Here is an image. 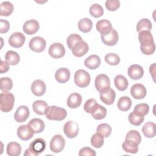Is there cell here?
Masks as SVG:
<instances>
[{"label":"cell","mask_w":156,"mask_h":156,"mask_svg":"<svg viewBox=\"0 0 156 156\" xmlns=\"http://www.w3.org/2000/svg\"><path fill=\"white\" fill-rule=\"evenodd\" d=\"M101 38L102 42L107 46H115L118 41L119 37L118 32L112 28L111 31L105 35H101Z\"/></svg>","instance_id":"cell-13"},{"label":"cell","mask_w":156,"mask_h":156,"mask_svg":"<svg viewBox=\"0 0 156 156\" xmlns=\"http://www.w3.org/2000/svg\"><path fill=\"white\" fill-rule=\"evenodd\" d=\"M125 140L131 141L139 145L141 141V136L138 131L135 130H131L127 133Z\"/></svg>","instance_id":"cell-40"},{"label":"cell","mask_w":156,"mask_h":156,"mask_svg":"<svg viewBox=\"0 0 156 156\" xmlns=\"http://www.w3.org/2000/svg\"><path fill=\"white\" fill-rule=\"evenodd\" d=\"M46 46V40L43 38L38 36L32 38L29 43V48L35 52H41L43 51Z\"/></svg>","instance_id":"cell-7"},{"label":"cell","mask_w":156,"mask_h":156,"mask_svg":"<svg viewBox=\"0 0 156 156\" xmlns=\"http://www.w3.org/2000/svg\"><path fill=\"white\" fill-rule=\"evenodd\" d=\"M90 114L94 119L96 120H101L106 116L107 110L104 106L97 103L92 108Z\"/></svg>","instance_id":"cell-22"},{"label":"cell","mask_w":156,"mask_h":156,"mask_svg":"<svg viewBox=\"0 0 156 156\" xmlns=\"http://www.w3.org/2000/svg\"><path fill=\"white\" fill-rule=\"evenodd\" d=\"M91 144L95 148L101 147L104 143V136L98 133H94L91 138Z\"/></svg>","instance_id":"cell-41"},{"label":"cell","mask_w":156,"mask_h":156,"mask_svg":"<svg viewBox=\"0 0 156 156\" xmlns=\"http://www.w3.org/2000/svg\"><path fill=\"white\" fill-rule=\"evenodd\" d=\"M149 110V107L148 104L145 103H141V104H138L135 106L133 112L139 115L144 116L148 113Z\"/></svg>","instance_id":"cell-43"},{"label":"cell","mask_w":156,"mask_h":156,"mask_svg":"<svg viewBox=\"0 0 156 156\" xmlns=\"http://www.w3.org/2000/svg\"><path fill=\"white\" fill-rule=\"evenodd\" d=\"M10 28V24L8 21L5 20H0V33L4 34L9 31Z\"/></svg>","instance_id":"cell-49"},{"label":"cell","mask_w":156,"mask_h":156,"mask_svg":"<svg viewBox=\"0 0 156 156\" xmlns=\"http://www.w3.org/2000/svg\"><path fill=\"white\" fill-rule=\"evenodd\" d=\"M152 23L147 18H143L140 20L136 24V30L139 33L143 30L150 31L152 29Z\"/></svg>","instance_id":"cell-36"},{"label":"cell","mask_w":156,"mask_h":156,"mask_svg":"<svg viewBox=\"0 0 156 156\" xmlns=\"http://www.w3.org/2000/svg\"><path fill=\"white\" fill-rule=\"evenodd\" d=\"M34 133V132L28 124L22 125L17 129L18 136L23 141H27L31 139Z\"/></svg>","instance_id":"cell-14"},{"label":"cell","mask_w":156,"mask_h":156,"mask_svg":"<svg viewBox=\"0 0 156 156\" xmlns=\"http://www.w3.org/2000/svg\"><path fill=\"white\" fill-rule=\"evenodd\" d=\"M96 27L101 35H105L109 33L113 28L110 21L105 19L98 21L96 23Z\"/></svg>","instance_id":"cell-23"},{"label":"cell","mask_w":156,"mask_h":156,"mask_svg":"<svg viewBox=\"0 0 156 156\" xmlns=\"http://www.w3.org/2000/svg\"><path fill=\"white\" fill-rule=\"evenodd\" d=\"M48 54L54 58H60L65 55V48L62 43H54L50 46Z\"/></svg>","instance_id":"cell-8"},{"label":"cell","mask_w":156,"mask_h":156,"mask_svg":"<svg viewBox=\"0 0 156 156\" xmlns=\"http://www.w3.org/2000/svg\"><path fill=\"white\" fill-rule=\"evenodd\" d=\"M13 5L9 1H4L0 5V15L8 16L13 12Z\"/></svg>","instance_id":"cell-33"},{"label":"cell","mask_w":156,"mask_h":156,"mask_svg":"<svg viewBox=\"0 0 156 156\" xmlns=\"http://www.w3.org/2000/svg\"><path fill=\"white\" fill-rule=\"evenodd\" d=\"M13 82L9 77H1L0 79V88L2 91H9L12 88Z\"/></svg>","instance_id":"cell-44"},{"label":"cell","mask_w":156,"mask_h":156,"mask_svg":"<svg viewBox=\"0 0 156 156\" xmlns=\"http://www.w3.org/2000/svg\"><path fill=\"white\" fill-rule=\"evenodd\" d=\"M79 125L74 121H69L63 126V132L69 138H75L79 133Z\"/></svg>","instance_id":"cell-9"},{"label":"cell","mask_w":156,"mask_h":156,"mask_svg":"<svg viewBox=\"0 0 156 156\" xmlns=\"http://www.w3.org/2000/svg\"><path fill=\"white\" fill-rule=\"evenodd\" d=\"M33 130L35 133H38L43 132L44 129V123L43 120L39 118H33L27 124Z\"/></svg>","instance_id":"cell-27"},{"label":"cell","mask_w":156,"mask_h":156,"mask_svg":"<svg viewBox=\"0 0 156 156\" xmlns=\"http://www.w3.org/2000/svg\"><path fill=\"white\" fill-rule=\"evenodd\" d=\"M5 60L10 65H16L20 61V55L13 51H8L5 55Z\"/></svg>","instance_id":"cell-34"},{"label":"cell","mask_w":156,"mask_h":156,"mask_svg":"<svg viewBox=\"0 0 156 156\" xmlns=\"http://www.w3.org/2000/svg\"><path fill=\"white\" fill-rule=\"evenodd\" d=\"M94 85L96 89L99 92H101V91L110 87V79L106 74H99L96 77Z\"/></svg>","instance_id":"cell-10"},{"label":"cell","mask_w":156,"mask_h":156,"mask_svg":"<svg viewBox=\"0 0 156 156\" xmlns=\"http://www.w3.org/2000/svg\"><path fill=\"white\" fill-rule=\"evenodd\" d=\"M90 14L94 18H99L104 14V9L99 4L95 3L91 5L89 9Z\"/></svg>","instance_id":"cell-38"},{"label":"cell","mask_w":156,"mask_h":156,"mask_svg":"<svg viewBox=\"0 0 156 156\" xmlns=\"http://www.w3.org/2000/svg\"><path fill=\"white\" fill-rule=\"evenodd\" d=\"M46 141L41 138H36L30 144L29 148H27L24 155L25 156H30L34 155L36 156L43 152L46 149Z\"/></svg>","instance_id":"cell-2"},{"label":"cell","mask_w":156,"mask_h":156,"mask_svg":"<svg viewBox=\"0 0 156 156\" xmlns=\"http://www.w3.org/2000/svg\"><path fill=\"white\" fill-rule=\"evenodd\" d=\"M156 126L153 122H147L142 127V132L147 138H153L156 134Z\"/></svg>","instance_id":"cell-28"},{"label":"cell","mask_w":156,"mask_h":156,"mask_svg":"<svg viewBox=\"0 0 156 156\" xmlns=\"http://www.w3.org/2000/svg\"><path fill=\"white\" fill-rule=\"evenodd\" d=\"M100 93V99L102 102L106 105L112 104L115 99L116 93L110 87L101 91Z\"/></svg>","instance_id":"cell-15"},{"label":"cell","mask_w":156,"mask_h":156,"mask_svg":"<svg viewBox=\"0 0 156 156\" xmlns=\"http://www.w3.org/2000/svg\"><path fill=\"white\" fill-rule=\"evenodd\" d=\"M93 27V23L91 20L88 18H84L81 20L78 23V28L79 29L83 32L87 33L91 31Z\"/></svg>","instance_id":"cell-32"},{"label":"cell","mask_w":156,"mask_h":156,"mask_svg":"<svg viewBox=\"0 0 156 156\" xmlns=\"http://www.w3.org/2000/svg\"><path fill=\"white\" fill-rule=\"evenodd\" d=\"M74 80L77 86L80 88H85L90 83V75L87 71L83 69H79L74 74Z\"/></svg>","instance_id":"cell-5"},{"label":"cell","mask_w":156,"mask_h":156,"mask_svg":"<svg viewBox=\"0 0 156 156\" xmlns=\"http://www.w3.org/2000/svg\"><path fill=\"white\" fill-rule=\"evenodd\" d=\"M97 133L101 134L104 138L108 137L112 132L111 126L106 123L100 124L96 128Z\"/></svg>","instance_id":"cell-37"},{"label":"cell","mask_w":156,"mask_h":156,"mask_svg":"<svg viewBox=\"0 0 156 156\" xmlns=\"http://www.w3.org/2000/svg\"><path fill=\"white\" fill-rule=\"evenodd\" d=\"M46 117L49 120L62 121L65 119L67 116V112L65 108L52 105L48 107L45 113Z\"/></svg>","instance_id":"cell-4"},{"label":"cell","mask_w":156,"mask_h":156,"mask_svg":"<svg viewBox=\"0 0 156 156\" xmlns=\"http://www.w3.org/2000/svg\"><path fill=\"white\" fill-rule=\"evenodd\" d=\"M138 40L140 42V49L145 55H151L155 50V44L153 36L150 31L143 30L139 32Z\"/></svg>","instance_id":"cell-1"},{"label":"cell","mask_w":156,"mask_h":156,"mask_svg":"<svg viewBox=\"0 0 156 156\" xmlns=\"http://www.w3.org/2000/svg\"><path fill=\"white\" fill-rule=\"evenodd\" d=\"M147 90L145 87L141 83H136L132 86L130 94L134 99H141L146 96Z\"/></svg>","instance_id":"cell-16"},{"label":"cell","mask_w":156,"mask_h":156,"mask_svg":"<svg viewBox=\"0 0 156 156\" xmlns=\"http://www.w3.org/2000/svg\"><path fill=\"white\" fill-rule=\"evenodd\" d=\"M46 87L45 83L40 79L34 80L31 85V91L36 96H41L43 95L46 92Z\"/></svg>","instance_id":"cell-20"},{"label":"cell","mask_w":156,"mask_h":156,"mask_svg":"<svg viewBox=\"0 0 156 156\" xmlns=\"http://www.w3.org/2000/svg\"><path fill=\"white\" fill-rule=\"evenodd\" d=\"M127 73L130 78L132 79L138 80L143 76L144 70L141 66L137 64H134L129 66Z\"/></svg>","instance_id":"cell-19"},{"label":"cell","mask_w":156,"mask_h":156,"mask_svg":"<svg viewBox=\"0 0 156 156\" xmlns=\"http://www.w3.org/2000/svg\"><path fill=\"white\" fill-rule=\"evenodd\" d=\"M96 154L95 151L89 147H85L82 148L79 152V155L80 156H84V155L95 156Z\"/></svg>","instance_id":"cell-48"},{"label":"cell","mask_w":156,"mask_h":156,"mask_svg":"<svg viewBox=\"0 0 156 156\" xmlns=\"http://www.w3.org/2000/svg\"><path fill=\"white\" fill-rule=\"evenodd\" d=\"M26 37L24 35L20 32L13 33L9 38V44L16 48H19L24 44Z\"/></svg>","instance_id":"cell-11"},{"label":"cell","mask_w":156,"mask_h":156,"mask_svg":"<svg viewBox=\"0 0 156 156\" xmlns=\"http://www.w3.org/2000/svg\"><path fill=\"white\" fill-rule=\"evenodd\" d=\"M30 111L29 108L26 105L20 106L14 114V118L18 122H23L29 118Z\"/></svg>","instance_id":"cell-17"},{"label":"cell","mask_w":156,"mask_h":156,"mask_svg":"<svg viewBox=\"0 0 156 156\" xmlns=\"http://www.w3.org/2000/svg\"><path fill=\"white\" fill-rule=\"evenodd\" d=\"M9 63L7 61H1V70L0 73L1 74L5 73L7 72L9 69Z\"/></svg>","instance_id":"cell-50"},{"label":"cell","mask_w":156,"mask_h":156,"mask_svg":"<svg viewBox=\"0 0 156 156\" xmlns=\"http://www.w3.org/2000/svg\"><path fill=\"white\" fill-rule=\"evenodd\" d=\"M65 140L61 135H54L50 141V149L55 153L60 152L65 147Z\"/></svg>","instance_id":"cell-6"},{"label":"cell","mask_w":156,"mask_h":156,"mask_svg":"<svg viewBox=\"0 0 156 156\" xmlns=\"http://www.w3.org/2000/svg\"><path fill=\"white\" fill-rule=\"evenodd\" d=\"M96 104H97V102L95 99H90L85 102L83 105V109L87 113H90L92 108L94 107V106Z\"/></svg>","instance_id":"cell-47"},{"label":"cell","mask_w":156,"mask_h":156,"mask_svg":"<svg viewBox=\"0 0 156 156\" xmlns=\"http://www.w3.org/2000/svg\"><path fill=\"white\" fill-rule=\"evenodd\" d=\"M82 101V98L79 93H73L67 99V105L71 108H76L80 105Z\"/></svg>","instance_id":"cell-25"},{"label":"cell","mask_w":156,"mask_h":156,"mask_svg":"<svg viewBox=\"0 0 156 156\" xmlns=\"http://www.w3.org/2000/svg\"><path fill=\"white\" fill-rule=\"evenodd\" d=\"M105 5L108 10L115 11L119 8L120 2L118 0H107Z\"/></svg>","instance_id":"cell-46"},{"label":"cell","mask_w":156,"mask_h":156,"mask_svg":"<svg viewBox=\"0 0 156 156\" xmlns=\"http://www.w3.org/2000/svg\"><path fill=\"white\" fill-rule=\"evenodd\" d=\"M49 106L48 104L42 100L35 101L32 104V108L34 112L40 115H45Z\"/></svg>","instance_id":"cell-26"},{"label":"cell","mask_w":156,"mask_h":156,"mask_svg":"<svg viewBox=\"0 0 156 156\" xmlns=\"http://www.w3.org/2000/svg\"><path fill=\"white\" fill-rule=\"evenodd\" d=\"M122 147L123 150L128 153L136 154L138 151V144L131 141L125 140L122 144Z\"/></svg>","instance_id":"cell-35"},{"label":"cell","mask_w":156,"mask_h":156,"mask_svg":"<svg viewBox=\"0 0 156 156\" xmlns=\"http://www.w3.org/2000/svg\"><path fill=\"white\" fill-rule=\"evenodd\" d=\"M101 63V58L97 55H91L88 57L84 61L85 66L90 69H95L98 68Z\"/></svg>","instance_id":"cell-24"},{"label":"cell","mask_w":156,"mask_h":156,"mask_svg":"<svg viewBox=\"0 0 156 156\" xmlns=\"http://www.w3.org/2000/svg\"><path fill=\"white\" fill-rule=\"evenodd\" d=\"M106 63L110 65H117L120 62V58L118 55L115 53H108L105 55L104 57Z\"/></svg>","instance_id":"cell-42"},{"label":"cell","mask_w":156,"mask_h":156,"mask_svg":"<svg viewBox=\"0 0 156 156\" xmlns=\"http://www.w3.org/2000/svg\"><path fill=\"white\" fill-rule=\"evenodd\" d=\"M114 83L115 87L119 91L126 90L129 85L127 79L122 75H117L114 79Z\"/></svg>","instance_id":"cell-30"},{"label":"cell","mask_w":156,"mask_h":156,"mask_svg":"<svg viewBox=\"0 0 156 156\" xmlns=\"http://www.w3.org/2000/svg\"><path fill=\"white\" fill-rule=\"evenodd\" d=\"M128 119L131 124L135 126H138L144 121V116L139 115L133 111L129 115Z\"/></svg>","instance_id":"cell-39"},{"label":"cell","mask_w":156,"mask_h":156,"mask_svg":"<svg viewBox=\"0 0 156 156\" xmlns=\"http://www.w3.org/2000/svg\"><path fill=\"white\" fill-rule=\"evenodd\" d=\"M40 28L39 23L36 20H29L26 21L23 26V30L27 35H33L38 32Z\"/></svg>","instance_id":"cell-18"},{"label":"cell","mask_w":156,"mask_h":156,"mask_svg":"<svg viewBox=\"0 0 156 156\" xmlns=\"http://www.w3.org/2000/svg\"><path fill=\"white\" fill-rule=\"evenodd\" d=\"M117 106L121 111L127 112L132 106V101L128 96H122L119 99Z\"/></svg>","instance_id":"cell-31"},{"label":"cell","mask_w":156,"mask_h":156,"mask_svg":"<svg viewBox=\"0 0 156 156\" xmlns=\"http://www.w3.org/2000/svg\"><path fill=\"white\" fill-rule=\"evenodd\" d=\"M82 40V38L81 37V36H80L78 34H73L69 35L68 38H67V40H66V44L68 46V48L71 49L73 47V46L77 43L78 41Z\"/></svg>","instance_id":"cell-45"},{"label":"cell","mask_w":156,"mask_h":156,"mask_svg":"<svg viewBox=\"0 0 156 156\" xmlns=\"http://www.w3.org/2000/svg\"><path fill=\"white\" fill-rule=\"evenodd\" d=\"M15 97L7 91H4L0 94V110L5 113L9 112L13 107Z\"/></svg>","instance_id":"cell-3"},{"label":"cell","mask_w":156,"mask_h":156,"mask_svg":"<svg viewBox=\"0 0 156 156\" xmlns=\"http://www.w3.org/2000/svg\"><path fill=\"white\" fill-rule=\"evenodd\" d=\"M71 50L74 56L80 57L88 52L89 47L85 41L83 40H80L76 43Z\"/></svg>","instance_id":"cell-12"},{"label":"cell","mask_w":156,"mask_h":156,"mask_svg":"<svg viewBox=\"0 0 156 156\" xmlns=\"http://www.w3.org/2000/svg\"><path fill=\"white\" fill-rule=\"evenodd\" d=\"M6 151L10 156H18L21 152V147L16 142H10L7 146Z\"/></svg>","instance_id":"cell-29"},{"label":"cell","mask_w":156,"mask_h":156,"mask_svg":"<svg viewBox=\"0 0 156 156\" xmlns=\"http://www.w3.org/2000/svg\"><path fill=\"white\" fill-rule=\"evenodd\" d=\"M70 78V71L66 68H60L58 69L55 73V80L60 83H66Z\"/></svg>","instance_id":"cell-21"}]
</instances>
